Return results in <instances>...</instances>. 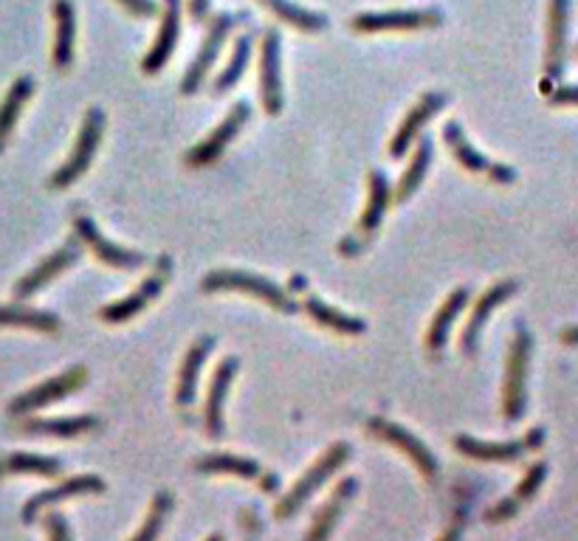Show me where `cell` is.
Listing matches in <instances>:
<instances>
[{
  "label": "cell",
  "instance_id": "1",
  "mask_svg": "<svg viewBox=\"0 0 578 541\" xmlns=\"http://www.w3.org/2000/svg\"><path fill=\"white\" fill-rule=\"evenodd\" d=\"M530 353H533V336L528 327L519 325L513 333L511 350H508L506 384H502V415L508 423H517L528 410V373H530Z\"/></svg>",
  "mask_w": 578,
  "mask_h": 541
},
{
  "label": "cell",
  "instance_id": "2",
  "mask_svg": "<svg viewBox=\"0 0 578 541\" xmlns=\"http://www.w3.org/2000/svg\"><path fill=\"white\" fill-rule=\"evenodd\" d=\"M200 285H204V291H241V294L257 296V299L268 302V305L277 307V311H283V313L300 311V305H296V302L291 299V296L285 294L280 285L257 277V274H252V270L217 268V270H209Z\"/></svg>",
  "mask_w": 578,
  "mask_h": 541
},
{
  "label": "cell",
  "instance_id": "3",
  "mask_svg": "<svg viewBox=\"0 0 578 541\" xmlns=\"http://www.w3.org/2000/svg\"><path fill=\"white\" fill-rule=\"evenodd\" d=\"M347 458H350V445L347 443H333L331 449H327L325 454H322V458L316 460V463L311 465V469H307L305 474H302V480L296 482L294 488H291L288 496H285V500L280 502V505H277V519H291V517H294V513L300 511V508L305 505V502L311 500V496H314V493L320 491V488L325 485V482L331 480V476L336 474V471L342 469L344 463H347Z\"/></svg>",
  "mask_w": 578,
  "mask_h": 541
},
{
  "label": "cell",
  "instance_id": "4",
  "mask_svg": "<svg viewBox=\"0 0 578 541\" xmlns=\"http://www.w3.org/2000/svg\"><path fill=\"white\" fill-rule=\"evenodd\" d=\"M102 130H105V114L99 108H91L88 114H85L71 156H68V161L62 164L55 175H51V180H49L51 187L66 189V187H71L74 180L82 178L85 169L91 167L94 156H97V147H99V141H102Z\"/></svg>",
  "mask_w": 578,
  "mask_h": 541
},
{
  "label": "cell",
  "instance_id": "5",
  "mask_svg": "<svg viewBox=\"0 0 578 541\" xmlns=\"http://www.w3.org/2000/svg\"><path fill=\"white\" fill-rule=\"evenodd\" d=\"M542 443H545L542 426L530 429L525 437L511 440V443H482V440L469 437V434H460V437L454 440V445H458V451L463 454V458L482 460V463H517V460H522L528 451H537Z\"/></svg>",
  "mask_w": 578,
  "mask_h": 541
},
{
  "label": "cell",
  "instance_id": "6",
  "mask_svg": "<svg viewBox=\"0 0 578 541\" xmlns=\"http://www.w3.org/2000/svg\"><path fill=\"white\" fill-rule=\"evenodd\" d=\"M368 432L373 434V437L384 440V443L395 445L398 451H404L406 458H410L412 463L418 465V471H421V474L427 476V480H434V476H438V471H440L438 458H434L432 449H429V445L423 443V440H418L415 434L410 432V429L398 426V423L384 421V417H370Z\"/></svg>",
  "mask_w": 578,
  "mask_h": 541
},
{
  "label": "cell",
  "instance_id": "7",
  "mask_svg": "<svg viewBox=\"0 0 578 541\" xmlns=\"http://www.w3.org/2000/svg\"><path fill=\"white\" fill-rule=\"evenodd\" d=\"M259 99L268 116H280L283 110V71H280V31L268 29L259 46Z\"/></svg>",
  "mask_w": 578,
  "mask_h": 541
},
{
  "label": "cell",
  "instance_id": "8",
  "mask_svg": "<svg viewBox=\"0 0 578 541\" xmlns=\"http://www.w3.org/2000/svg\"><path fill=\"white\" fill-rule=\"evenodd\" d=\"M85 381H88V370L71 367L68 373L57 375V378L42 381L40 386H35V390H29V392H23V395L14 397V401L9 403V412H12V415H29V412L42 410V406H49V403L68 397L71 392H77Z\"/></svg>",
  "mask_w": 578,
  "mask_h": 541
},
{
  "label": "cell",
  "instance_id": "9",
  "mask_svg": "<svg viewBox=\"0 0 578 541\" xmlns=\"http://www.w3.org/2000/svg\"><path fill=\"white\" fill-rule=\"evenodd\" d=\"M248 116H252V105L237 102L235 108L229 110V116H226V119L221 121V125H217L198 147H193V150L187 153L189 167H206V164L217 161V158L224 156V150L232 145V139H235L237 132L243 130Z\"/></svg>",
  "mask_w": 578,
  "mask_h": 541
},
{
  "label": "cell",
  "instance_id": "10",
  "mask_svg": "<svg viewBox=\"0 0 578 541\" xmlns=\"http://www.w3.org/2000/svg\"><path fill=\"white\" fill-rule=\"evenodd\" d=\"M443 139H447L449 150L454 153L460 167H466L469 173H486L491 175V180H497V184H513V180H517V173H513L511 167L494 164L491 158L482 156L480 150H474V147L469 145V136H466L463 127H460L458 121H449V125L443 127Z\"/></svg>",
  "mask_w": 578,
  "mask_h": 541
},
{
  "label": "cell",
  "instance_id": "11",
  "mask_svg": "<svg viewBox=\"0 0 578 541\" xmlns=\"http://www.w3.org/2000/svg\"><path fill=\"white\" fill-rule=\"evenodd\" d=\"M567 29H570V0H550L548 49H545V79H548V82H559L561 73H565Z\"/></svg>",
  "mask_w": 578,
  "mask_h": 541
},
{
  "label": "cell",
  "instance_id": "12",
  "mask_svg": "<svg viewBox=\"0 0 578 541\" xmlns=\"http://www.w3.org/2000/svg\"><path fill=\"white\" fill-rule=\"evenodd\" d=\"M232 26H235V18H232V14H221V18L212 20L204 42H200L198 55H195V60L189 62L187 73H184V82H182L184 94H195L198 85L204 82V77L209 73V68L215 66L217 55H221V46H224V40L229 37Z\"/></svg>",
  "mask_w": 578,
  "mask_h": 541
},
{
  "label": "cell",
  "instance_id": "13",
  "mask_svg": "<svg viewBox=\"0 0 578 541\" xmlns=\"http://www.w3.org/2000/svg\"><path fill=\"white\" fill-rule=\"evenodd\" d=\"M449 102L447 94H438V90H429V94H423L421 99H418L415 108L410 110V114L404 116V121L398 125L395 136H392L390 141V156L392 158H401L406 150L412 147V141L421 136L423 125H429V121L434 119V114H440V108Z\"/></svg>",
  "mask_w": 578,
  "mask_h": 541
},
{
  "label": "cell",
  "instance_id": "14",
  "mask_svg": "<svg viewBox=\"0 0 578 541\" xmlns=\"http://www.w3.org/2000/svg\"><path fill=\"white\" fill-rule=\"evenodd\" d=\"M105 491V482L99 480L97 474H82V476H71V480L60 482L57 488H49V491L35 493L23 508V522L31 524L37 522L46 508L57 505V502H66V500H77V496H88V493H102Z\"/></svg>",
  "mask_w": 578,
  "mask_h": 541
},
{
  "label": "cell",
  "instance_id": "15",
  "mask_svg": "<svg viewBox=\"0 0 578 541\" xmlns=\"http://www.w3.org/2000/svg\"><path fill=\"white\" fill-rule=\"evenodd\" d=\"M440 26V12L434 9H406V12H368L353 18L355 31H412Z\"/></svg>",
  "mask_w": 578,
  "mask_h": 541
},
{
  "label": "cell",
  "instance_id": "16",
  "mask_svg": "<svg viewBox=\"0 0 578 541\" xmlns=\"http://www.w3.org/2000/svg\"><path fill=\"white\" fill-rule=\"evenodd\" d=\"M74 229H77L79 240L91 248V252L97 254L102 263H108L110 268H139V265L145 263V254L130 252V248H121V246H116V243H110L108 237H102V232L97 229V223H94L91 217L79 215L77 220H74Z\"/></svg>",
  "mask_w": 578,
  "mask_h": 541
},
{
  "label": "cell",
  "instance_id": "17",
  "mask_svg": "<svg viewBox=\"0 0 578 541\" xmlns=\"http://www.w3.org/2000/svg\"><path fill=\"white\" fill-rule=\"evenodd\" d=\"M517 288H519L517 279H502V283H497L494 288H488L486 294L477 299L474 311H471V316H469V325H466V331H463V353L466 355L477 353L486 322L491 319V313H494L502 302H508L513 294H517Z\"/></svg>",
  "mask_w": 578,
  "mask_h": 541
},
{
  "label": "cell",
  "instance_id": "18",
  "mask_svg": "<svg viewBox=\"0 0 578 541\" xmlns=\"http://www.w3.org/2000/svg\"><path fill=\"white\" fill-rule=\"evenodd\" d=\"M237 375V358L229 355L217 364L215 375H212L209 397H206V412H204V426L209 437H224L226 421H224V403L229 395V386Z\"/></svg>",
  "mask_w": 578,
  "mask_h": 541
},
{
  "label": "cell",
  "instance_id": "19",
  "mask_svg": "<svg viewBox=\"0 0 578 541\" xmlns=\"http://www.w3.org/2000/svg\"><path fill=\"white\" fill-rule=\"evenodd\" d=\"M545 476H548V465L545 463L530 465V469L525 471L522 480H519V485L511 491V496H506L502 502H497L494 508H488L486 522L500 524V522H508V519L517 517V513L522 511V508L528 505L533 496H537L539 488H542V482H545Z\"/></svg>",
  "mask_w": 578,
  "mask_h": 541
},
{
  "label": "cell",
  "instance_id": "20",
  "mask_svg": "<svg viewBox=\"0 0 578 541\" xmlns=\"http://www.w3.org/2000/svg\"><path fill=\"white\" fill-rule=\"evenodd\" d=\"M161 265H164V268H167V259H161ZM164 268L156 270L153 277H147L145 283H141L136 291H133L130 296H125V299L114 302V305H105L102 311H99V316H102L105 322H114V325L133 319V316H139V313L145 311V307L150 305V302L156 299L158 294H161L164 279H167V270H164Z\"/></svg>",
  "mask_w": 578,
  "mask_h": 541
},
{
  "label": "cell",
  "instance_id": "21",
  "mask_svg": "<svg viewBox=\"0 0 578 541\" xmlns=\"http://www.w3.org/2000/svg\"><path fill=\"white\" fill-rule=\"evenodd\" d=\"M178 37H182V0H164L161 29H158V37L156 42H153L150 55H147L145 62H141L145 73H158L164 66H167Z\"/></svg>",
  "mask_w": 578,
  "mask_h": 541
},
{
  "label": "cell",
  "instance_id": "22",
  "mask_svg": "<svg viewBox=\"0 0 578 541\" xmlns=\"http://www.w3.org/2000/svg\"><path fill=\"white\" fill-rule=\"evenodd\" d=\"M77 257H79V248L74 246V243H66L60 252H55L51 257L42 259L35 270H29L26 277H20L18 283H14V296H18V299H29V296H35L37 291L46 288L51 279L60 277L68 265L77 263Z\"/></svg>",
  "mask_w": 578,
  "mask_h": 541
},
{
  "label": "cell",
  "instance_id": "23",
  "mask_svg": "<svg viewBox=\"0 0 578 541\" xmlns=\"http://www.w3.org/2000/svg\"><path fill=\"white\" fill-rule=\"evenodd\" d=\"M212 347H215V338L200 336L198 342L189 347L187 358H184L182 373H178V384H175V403H178L182 410H189V406L195 403V395H198L200 370H204V361L209 358Z\"/></svg>",
  "mask_w": 578,
  "mask_h": 541
},
{
  "label": "cell",
  "instance_id": "24",
  "mask_svg": "<svg viewBox=\"0 0 578 541\" xmlns=\"http://www.w3.org/2000/svg\"><path fill=\"white\" fill-rule=\"evenodd\" d=\"M355 491H359V482L355 480H342L336 485V491L331 493V500L322 505V511L316 513V519L311 522V530L305 533V541H327L333 535V530H336L339 519H342L344 508L350 505V500L355 496Z\"/></svg>",
  "mask_w": 578,
  "mask_h": 541
},
{
  "label": "cell",
  "instance_id": "25",
  "mask_svg": "<svg viewBox=\"0 0 578 541\" xmlns=\"http://www.w3.org/2000/svg\"><path fill=\"white\" fill-rule=\"evenodd\" d=\"M195 469L200 474H232V476H243V480H257L265 491H274L277 488V476H263V469H259L254 460L246 458H235V454H206L195 463Z\"/></svg>",
  "mask_w": 578,
  "mask_h": 541
},
{
  "label": "cell",
  "instance_id": "26",
  "mask_svg": "<svg viewBox=\"0 0 578 541\" xmlns=\"http://www.w3.org/2000/svg\"><path fill=\"white\" fill-rule=\"evenodd\" d=\"M469 294H471L469 288H458L447 296L443 305H440L438 316H434L432 327H429V333H427V347L432 350V353H438V350L447 347L449 331H452L454 319H458L460 313H463V307L469 305Z\"/></svg>",
  "mask_w": 578,
  "mask_h": 541
},
{
  "label": "cell",
  "instance_id": "27",
  "mask_svg": "<svg viewBox=\"0 0 578 541\" xmlns=\"http://www.w3.org/2000/svg\"><path fill=\"white\" fill-rule=\"evenodd\" d=\"M57 40H55V66L66 71L74 62V37H77V18H74L71 0H55Z\"/></svg>",
  "mask_w": 578,
  "mask_h": 541
},
{
  "label": "cell",
  "instance_id": "28",
  "mask_svg": "<svg viewBox=\"0 0 578 541\" xmlns=\"http://www.w3.org/2000/svg\"><path fill=\"white\" fill-rule=\"evenodd\" d=\"M31 90H35L31 77H20L14 79L12 88H9L7 97H3V102H0V150L7 147L9 136H12L14 125H18L20 110H23V105L29 102Z\"/></svg>",
  "mask_w": 578,
  "mask_h": 541
},
{
  "label": "cell",
  "instance_id": "29",
  "mask_svg": "<svg viewBox=\"0 0 578 541\" xmlns=\"http://www.w3.org/2000/svg\"><path fill=\"white\" fill-rule=\"evenodd\" d=\"M0 327H29V331H40V333H57L60 331V319L49 311L0 305Z\"/></svg>",
  "mask_w": 578,
  "mask_h": 541
},
{
  "label": "cell",
  "instance_id": "30",
  "mask_svg": "<svg viewBox=\"0 0 578 541\" xmlns=\"http://www.w3.org/2000/svg\"><path fill=\"white\" fill-rule=\"evenodd\" d=\"M386 206H390V180H386V175L381 173V169H373V173H370L368 209H364L362 220H359V229H362L364 235H373V232L379 229L381 220H384Z\"/></svg>",
  "mask_w": 578,
  "mask_h": 541
},
{
  "label": "cell",
  "instance_id": "31",
  "mask_svg": "<svg viewBox=\"0 0 578 541\" xmlns=\"http://www.w3.org/2000/svg\"><path fill=\"white\" fill-rule=\"evenodd\" d=\"M305 311L311 313V319L320 322L322 327H331V331L344 333V336H355V333L364 331V322L355 319V316H347V313L336 311V307L325 305L316 296H307L305 299Z\"/></svg>",
  "mask_w": 578,
  "mask_h": 541
},
{
  "label": "cell",
  "instance_id": "32",
  "mask_svg": "<svg viewBox=\"0 0 578 541\" xmlns=\"http://www.w3.org/2000/svg\"><path fill=\"white\" fill-rule=\"evenodd\" d=\"M97 417L94 415H77V417H55V421H26V434H49V437H77L82 432L97 429Z\"/></svg>",
  "mask_w": 578,
  "mask_h": 541
},
{
  "label": "cell",
  "instance_id": "33",
  "mask_svg": "<svg viewBox=\"0 0 578 541\" xmlns=\"http://www.w3.org/2000/svg\"><path fill=\"white\" fill-rule=\"evenodd\" d=\"M265 9H272L283 23L294 26V29L302 31H322L327 26V18L320 12H311V9H302L291 0H259Z\"/></svg>",
  "mask_w": 578,
  "mask_h": 541
},
{
  "label": "cell",
  "instance_id": "34",
  "mask_svg": "<svg viewBox=\"0 0 578 541\" xmlns=\"http://www.w3.org/2000/svg\"><path fill=\"white\" fill-rule=\"evenodd\" d=\"M31 474V476H60L62 463L57 458H40V454H12L0 460V476Z\"/></svg>",
  "mask_w": 578,
  "mask_h": 541
},
{
  "label": "cell",
  "instance_id": "35",
  "mask_svg": "<svg viewBox=\"0 0 578 541\" xmlns=\"http://www.w3.org/2000/svg\"><path fill=\"white\" fill-rule=\"evenodd\" d=\"M429 164H432V141L423 139L421 145H418V150H415V156H412L406 173L401 175V180H398V189H395L398 204H404L406 198H412V195H415V189L421 187L423 178H427Z\"/></svg>",
  "mask_w": 578,
  "mask_h": 541
},
{
  "label": "cell",
  "instance_id": "36",
  "mask_svg": "<svg viewBox=\"0 0 578 541\" xmlns=\"http://www.w3.org/2000/svg\"><path fill=\"white\" fill-rule=\"evenodd\" d=\"M248 60H252V37L243 35V37H237L235 55H232L229 66H226L224 71H221V77L215 79L217 94H226V90H232L237 82H241V77L246 73Z\"/></svg>",
  "mask_w": 578,
  "mask_h": 541
},
{
  "label": "cell",
  "instance_id": "37",
  "mask_svg": "<svg viewBox=\"0 0 578 541\" xmlns=\"http://www.w3.org/2000/svg\"><path fill=\"white\" fill-rule=\"evenodd\" d=\"M169 511H173V496H169L167 491H158L156 496H153L150 513H147L145 524H141V530L133 535L130 541H156L158 533H161L164 522H167Z\"/></svg>",
  "mask_w": 578,
  "mask_h": 541
},
{
  "label": "cell",
  "instance_id": "38",
  "mask_svg": "<svg viewBox=\"0 0 578 541\" xmlns=\"http://www.w3.org/2000/svg\"><path fill=\"white\" fill-rule=\"evenodd\" d=\"M548 102L556 108H578V85H559L548 94Z\"/></svg>",
  "mask_w": 578,
  "mask_h": 541
},
{
  "label": "cell",
  "instance_id": "39",
  "mask_svg": "<svg viewBox=\"0 0 578 541\" xmlns=\"http://www.w3.org/2000/svg\"><path fill=\"white\" fill-rule=\"evenodd\" d=\"M46 530H49V541H71V530L62 513H49L46 517Z\"/></svg>",
  "mask_w": 578,
  "mask_h": 541
},
{
  "label": "cell",
  "instance_id": "40",
  "mask_svg": "<svg viewBox=\"0 0 578 541\" xmlns=\"http://www.w3.org/2000/svg\"><path fill=\"white\" fill-rule=\"evenodd\" d=\"M119 7L136 14V18H153L156 14V3L153 0H119Z\"/></svg>",
  "mask_w": 578,
  "mask_h": 541
},
{
  "label": "cell",
  "instance_id": "41",
  "mask_svg": "<svg viewBox=\"0 0 578 541\" xmlns=\"http://www.w3.org/2000/svg\"><path fill=\"white\" fill-rule=\"evenodd\" d=\"M460 539H463V517H454L452 524L438 535V541H460Z\"/></svg>",
  "mask_w": 578,
  "mask_h": 541
},
{
  "label": "cell",
  "instance_id": "42",
  "mask_svg": "<svg viewBox=\"0 0 578 541\" xmlns=\"http://www.w3.org/2000/svg\"><path fill=\"white\" fill-rule=\"evenodd\" d=\"M209 3L212 0H189V14L200 23V20H206V14H209Z\"/></svg>",
  "mask_w": 578,
  "mask_h": 541
},
{
  "label": "cell",
  "instance_id": "43",
  "mask_svg": "<svg viewBox=\"0 0 578 541\" xmlns=\"http://www.w3.org/2000/svg\"><path fill=\"white\" fill-rule=\"evenodd\" d=\"M559 338H561V344H570V347H578V325L565 327Z\"/></svg>",
  "mask_w": 578,
  "mask_h": 541
},
{
  "label": "cell",
  "instance_id": "44",
  "mask_svg": "<svg viewBox=\"0 0 578 541\" xmlns=\"http://www.w3.org/2000/svg\"><path fill=\"white\" fill-rule=\"evenodd\" d=\"M206 541H224V535H209V539Z\"/></svg>",
  "mask_w": 578,
  "mask_h": 541
},
{
  "label": "cell",
  "instance_id": "45",
  "mask_svg": "<svg viewBox=\"0 0 578 541\" xmlns=\"http://www.w3.org/2000/svg\"><path fill=\"white\" fill-rule=\"evenodd\" d=\"M576 51H578V49H576Z\"/></svg>",
  "mask_w": 578,
  "mask_h": 541
}]
</instances>
